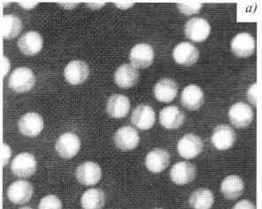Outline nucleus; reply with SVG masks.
I'll use <instances>...</instances> for the list:
<instances>
[{
  "mask_svg": "<svg viewBox=\"0 0 262 209\" xmlns=\"http://www.w3.org/2000/svg\"><path fill=\"white\" fill-rule=\"evenodd\" d=\"M36 75L27 67H20L14 69L8 79V87L13 92L24 93L30 92L36 85Z\"/></svg>",
  "mask_w": 262,
  "mask_h": 209,
  "instance_id": "obj_1",
  "label": "nucleus"
},
{
  "mask_svg": "<svg viewBox=\"0 0 262 209\" xmlns=\"http://www.w3.org/2000/svg\"><path fill=\"white\" fill-rule=\"evenodd\" d=\"M81 147L82 143L77 135L73 132H66L56 140L55 151L60 158L71 159L79 154Z\"/></svg>",
  "mask_w": 262,
  "mask_h": 209,
  "instance_id": "obj_2",
  "label": "nucleus"
},
{
  "mask_svg": "<svg viewBox=\"0 0 262 209\" xmlns=\"http://www.w3.org/2000/svg\"><path fill=\"white\" fill-rule=\"evenodd\" d=\"M37 161L33 154L20 153L13 158L11 163V171L17 177L29 178L36 173Z\"/></svg>",
  "mask_w": 262,
  "mask_h": 209,
  "instance_id": "obj_3",
  "label": "nucleus"
},
{
  "mask_svg": "<svg viewBox=\"0 0 262 209\" xmlns=\"http://www.w3.org/2000/svg\"><path fill=\"white\" fill-rule=\"evenodd\" d=\"M204 142L201 137L193 133H188L181 137L177 143V152L182 158L191 160L202 154Z\"/></svg>",
  "mask_w": 262,
  "mask_h": 209,
  "instance_id": "obj_4",
  "label": "nucleus"
},
{
  "mask_svg": "<svg viewBox=\"0 0 262 209\" xmlns=\"http://www.w3.org/2000/svg\"><path fill=\"white\" fill-rule=\"evenodd\" d=\"M229 118L234 127L244 129L252 123L254 113L250 104L245 102H236L229 108Z\"/></svg>",
  "mask_w": 262,
  "mask_h": 209,
  "instance_id": "obj_5",
  "label": "nucleus"
},
{
  "mask_svg": "<svg viewBox=\"0 0 262 209\" xmlns=\"http://www.w3.org/2000/svg\"><path fill=\"white\" fill-rule=\"evenodd\" d=\"M75 176L76 180L82 185H96L102 178L101 168L93 161H86L76 168Z\"/></svg>",
  "mask_w": 262,
  "mask_h": 209,
  "instance_id": "obj_6",
  "label": "nucleus"
},
{
  "mask_svg": "<svg viewBox=\"0 0 262 209\" xmlns=\"http://www.w3.org/2000/svg\"><path fill=\"white\" fill-rule=\"evenodd\" d=\"M211 32L209 23L204 18H192L187 22L184 26V33L187 38L192 42L202 43L207 39Z\"/></svg>",
  "mask_w": 262,
  "mask_h": 209,
  "instance_id": "obj_7",
  "label": "nucleus"
},
{
  "mask_svg": "<svg viewBox=\"0 0 262 209\" xmlns=\"http://www.w3.org/2000/svg\"><path fill=\"white\" fill-rule=\"evenodd\" d=\"M34 194L32 184L26 180L13 182L7 189V198L15 205H24L30 201Z\"/></svg>",
  "mask_w": 262,
  "mask_h": 209,
  "instance_id": "obj_8",
  "label": "nucleus"
},
{
  "mask_svg": "<svg viewBox=\"0 0 262 209\" xmlns=\"http://www.w3.org/2000/svg\"><path fill=\"white\" fill-rule=\"evenodd\" d=\"M236 135L232 128L226 124L218 125L211 136V143L219 151L230 149L236 142Z\"/></svg>",
  "mask_w": 262,
  "mask_h": 209,
  "instance_id": "obj_9",
  "label": "nucleus"
},
{
  "mask_svg": "<svg viewBox=\"0 0 262 209\" xmlns=\"http://www.w3.org/2000/svg\"><path fill=\"white\" fill-rule=\"evenodd\" d=\"M114 142L120 150H134L140 142V136L135 128L123 126L115 132L114 135Z\"/></svg>",
  "mask_w": 262,
  "mask_h": 209,
  "instance_id": "obj_10",
  "label": "nucleus"
},
{
  "mask_svg": "<svg viewBox=\"0 0 262 209\" xmlns=\"http://www.w3.org/2000/svg\"><path fill=\"white\" fill-rule=\"evenodd\" d=\"M230 49L233 54L238 58H248L255 52V39L249 33H239L233 37Z\"/></svg>",
  "mask_w": 262,
  "mask_h": 209,
  "instance_id": "obj_11",
  "label": "nucleus"
},
{
  "mask_svg": "<svg viewBox=\"0 0 262 209\" xmlns=\"http://www.w3.org/2000/svg\"><path fill=\"white\" fill-rule=\"evenodd\" d=\"M45 121L39 114L30 112L23 115L18 122V129L21 134L29 137H35L43 131Z\"/></svg>",
  "mask_w": 262,
  "mask_h": 209,
  "instance_id": "obj_12",
  "label": "nucleus"
},
{
  "mask_svg": "<svg viewBox=\"0 0 262 209\" xmlns=\"http://www.w3.org/2000/svg\"><path fill=\"white\" fill-rule=\"evenodd\" d=\"M154 51L151 46L140 43L131 49L129 52V60L131 65L137 69H146L154 63Z\"/></svg>",
  "mask_w": 262,
  "mask_h": 209,
  "instance_id": "obj_13",
  "label": "nucleus"
},
{
  "mask_svg": "<svg viewBox=\"0 0 262 209\" xmlns=\"http://www.w3.org/2000/svg\"><path fill=\"white\" fill-rule=\"evenodd\" d=\"M131 122L135 127L142 131H147L154 127L156 115L154 108L146 104H138L131 114Z\"/></svg>",
  "mask_w": 262,
  "mask_h": 209,
  "instance_id": "obj_14",
  "label": "nucleus"
},
{
  "mask_svg": "<svg viewBox=\"0 0 262 209\" xmlns=\"http://www.w3.org/2000/svg\"><path fill=\"white\" fill-rule=\"evenodd\" d=\"M89 75L90 67L85 61L80 59L70 61L64 69V77L69 85H82L88 79Z\"/></svg>",
  "mask_w": 262,
  "mask_h": 209,
  "instance_id": "obj_15",
  "label": "nucleus"
},
{
  "mask_svg": "<svg viewBox=\"0 0 262 209\" xmlns=\"http://www.w3.org/2000/svg\"><path fill=\"white\" fill-rule=\"evenodd\" d=\"M196 175L195 165L188 161H179L171 168L169 176L173 183L177 185H185L191 183Z\"/></svg>",
  "mask_w": 262,
  "mask_h": 209,
  "instance_id": "obj_16",
  "label": "nucleus"
},
{
  "mask_svg": "<svg viewBox=\"0 0 262 209\" xmlns=\"http://www.w3.org/2000/svg\"><path fill=\"white\" fill-rule=\"evenodd\" d=\"M170 161V154L163 148H155L150 151L145 157L146 169L154 174L164 171L169 166Z\"/></svg>",
  "mask_w": 262,
  "mask_h": 209,
  "instance_id": "obj_17",
  "label": "nucleus"
},
{
  "mask_svg": "<svg viewBox=\"0 0 262 209\" xmlns=\"http://www.w3.org/2000/svg\"><path fill=\"white\" fill-rule=\"evenodd\" d=\"M159 119L162 127L167 130H177L184 124L185 115L177 106H168L160 112Z\"/></svg>",
  "mask_w": 262,
  "mask_h": 209,
  "instance_id": "obj_18",
  "label": "nucleus"
},
{
  "mask_svg": "<svg viewBox=\"0 0 262 209\" xmlns=\"http://www.w3.org/2000/svg\"><path fill=\"white\" fill-rule=\"evenodd\" d=\"M18 47L25 55H36L43 49V37L37 31L24 33L18 40Z\"/></svg>",
  "mask_w": 262,
  "mask_h": 209,
  "instance_id": "obj_19",
  "label": "nucleus"
},
{
  "mask_svg": "<svg viewBox=\"0 0 262 209\" xmlns=\"http://www.w3.org/2000/svg\"><path fill=\"white\" fill-rule=\"evenodd\" d=\"M173 58L179 65L191 66L198 61L200 58V52L192 44L182 42L174 47Z\"/></svg>",
  "mask_w": 262,
  "mask_h": 209,
  "instance_id": "obj_20",
  "label": "nucleus"
},
{
  "mask_svg": "<svg viewBox=\"0 0 262 209\" xmlns=\"http://www.w3.org/2000/svg\"><path fill=\"white\" fill-rule=\"evenodd\" d=\"M115 82L119 87L123 89L132 88L138 85L139 81V72L134 66L125 63L118 67L115 70Z\"/></svg>",
  "mask_w": 262,
  "mask_h": 209,
  "instance_id": "obj_21",
  "label": "nucleus"
},
{
  "mask_svg": "<svg viewBox=\"0 0 262 209\" xmlns=\"http://www.w3.org/2000/svg\"><path fill=\"white\" fill-rule=\"evenodd\" d=\"M130 100L123 94L112 95L106 102V112L111 117L122 119L130 111Z\"/></svg>",
  "mask_w": 262,
  "mask_h": 209,
  "instance_id": "obj_22",
  "label": "nucleus"
},
{
  "mask_svg": "<svg viewBox=\"0 0 262 209\" xmlns=\"http://www.w3.org/2000/svg\"><path fill=\"white\" fill-rule=\"evenodd\" d=\"M154 97L158 101L169 103L174 100L178 93V85L173 79L164 77L154 86Z\"/></svg>",
  "mask_w": 262,
  "mask_h": 209,
  "instance_id": "obj_23",
  "label": "nucleus"
},
{
  "mask_svg": "<svg viewBox=\"0 0 262 209\" xmlns=\"http://www.w3.org/2000/svg\"><path fill=\"white\" fill-rule=\"evenodd\" d=\"M205 95L202 89L196 85H190L183 90L181 94V103L184 108L191 111L203 106Z\"/></svg>",
  "mask_w": 262,
  "mask_h": 209,
  "instance_id": "obj_24",
  "label": "nucleus"
},
{
  "mask_svg": "<svg viewBox=\"0 0 262 209\" xmlns=\"http://www.w3.org/2000/svg\"><path fill=\"white\" fill-rule=\"evenodd\" d=\"M245 191V183L237 175L225 177L221 183V192L224 198L229 200L238 199Z\"/></svg>",
  "mask_w": 262,
  "mask_h": 209,
  "instance_id": "obj_25",
  "label": "nucleus"
},
{
  "mask_svg": "<svg viewBox=\"0 0 262 209\" xmlns=\"http://www.w3.org/2000/svg\"><path fill=\"white\" fill-rule=\"evenodd\" d=\"M82 209H103L105 205V194L99 188H92L82 193L81 198Z\"/></svg>",
  "mask_w": 262,
  "mask_h": 209,
  "instance_id": "obj_26",
  "label": "nucleus"
},
{
  "mask_svg": "<svg viewBox=\"0 0 262 209\" xmlns=\"http://www.w3.org/2000/svg\"><path fill=\"white\" fill-rule=\"evenodd\" d=\"M23 22L13 14H6L1 20V32L5 39L15 38L23 30Z\"/></svg>",
  "mask_w": 262,
  "mask_h": 209,
  "instance_id": "obj_27",
  "label": "nucleus"
},
{
  "mask_svg": "<svg viewBox=\"0 0 262 209\" xmlns=\"http://www.w3.org/2000/svg\"><path fill=\"white\" fill-rule=\"evenodd\" d=\"M214 203L213 193L207 188H200L190 194L189 204L193 209H211Z\"/></svg>",
  "mask_w": 262,
  "mask_h": 209,
  "instance_id": "obj_28",
  "label": "nucleus"
},
{
  "mask_svg": "<svg viewBox=\"0 0 262 209\" xmlns=\"http://www.w3.org/2000/svg\"><path fill=\"white\" fill-rule=\"evenodd\" d=\"M38 209H63L62 203L56 195L50 194L41 199Z\"/></svg>",
  "mask_w": 262,
  "mask_h": 209,
  "instance_id": "obj_29",
  "label": "nucleus"
},
{
  "mask_svg": "<svg viewBox=\"0 0 262 209\" xmlns=\"http://www.w3.org/2000/svg\"><path fill=\"white\" fill-rule=\"evenodd\" d=\"M203 5L201 3H177V7L181 13L185 15H191L195 13H200V9L202 8Z\"/></svg>",
  "mask_w": 262,
  "mask_h": 209,
  "instance_id": "obj_30",
  "label": "nucleus"
},
{
  "mask_svg": "<svg viewBox=\"0 0 262 209\" xmlns=\"http://www.w3.org/2000/svg\"><path fill=\"white\" fill-rule=\"evenodd\" d=\"M232 209H256V206L253 202L248 199H242L235 204Z\"/></svg>",
  "mask_w": 262,
  "mask_h": 209,
  "instance_id": "obj_31",
  "label": "nucleus"
},
{
  "mask_svg": "<svg viewBox=\"0 0 262 209\" xmlns=\"http://www.w3.org/2000/svg\"><path fill=\"white\" fill-rule=\"evenodd\" d=\"M11 155H12V151L8 144L4 143L3 144V154H2V160H3V166H6L10 160Z\"/></svg>",
  "mask_w": 262,
  "mask_h": 209,
  "instance_id": "obj_32",
  "label": "nucleus"
},
{
  "mask_svg": "<svg viewBox=\"0 0 262 209\" xmlns=\"http://www.w3.org/2000/svg\"><path fill=\"white\" fill-rule=\"evenodd\" d=\"M256 93H257V91H256V83L254 85H252L249 89H248V91H247V98L249 99V101L252 103V104H254L256 106V103H257V100H256Z\"/></svg>",
  "mask_w": 262,
  "mask_h": 209,
  "instance_id": "obj_33",
  "label": "nucleus"
},
{
  "mask_svg": "<svg viewBox=\"0 0 262 209\" xmlns=\"http://www.w3.org/2000/svg\"><path fill=\"white\" fill-rule=\"evenodd\" d=\"M11 63L9 59L7 58V56H4L3 62H2V74H3L4 77L7 76L8 72L10 71Z\"/></svg>",
  "mask_w": 262,
  "mask_h": 209,
  "instance_id": "obj_34",
  "label": "nucleus"
},
{
  "mask_svg": "<svg viewBox=\"0 0 262 209\" xmlns=\"http://www.w3.org/2000/svg\"><path fill=\"white\" fill-rule=\"evenodd\" d=\"M19 4V6L20 7H23L24 9H27V10H29V9H32L34 7H36L37 6V2H28V1H21V2H18Z\"/></svg>",
  "mask_w": 262,
  "mask_h": 209,
  "instance_id": "obj_35",
  "label": "nucleus"
},
{
  "mask_svg": "<svg viewBox=\"0 0 262 209\" xmlns=\"http://www.w3.org/2000/svg\"><path fill=\"white\" fill-rule=\"evenodd\" d=\"M115 7H118L120 9H128L134 6L133 2H115Z\"/></svg>",
  "mask_w": 262,
  "mask_h": 209,
  "instance_id": "obj_36",
  "label": "nucleus"
},
{
  "mask_svg": "<svg viewBox=\"0 0 262 209\" xmlns=\"http://www.w3.org/2000/svg\"><path fill=\"white\" fill-rule=\"evenodd\" d=\"M87 4V7H91L92 9H98L105 5V2H89Z\"/></svg>",
  "mask_w": 262,
  "mask_h": 209,
  "instance_id": "obj_37",
  "label": "nucleus"
},
{
  "mask_svg": "<svg viewBox=\"0 0 262 209\" xmlns=\"http://www.w3.org/2000/svg\"><path fill=\"white\" fill-rule=\"evenodd\" d=\"M59 4H62L61 6H62L64 8H66V9H73V8H75V7L77 6L76 4H73V3H66V2H64V3H60Z\"/></svg>",
  "mask_w": 262,
  "mask_h": 209,
  "instance_id": "obj_38",
  "label": "nucleus"
},
{
  "mask_svg": "<svg viewBox=\"0 0 262 209\" xmlns=\"http://www.w3.org/2000/svg\"><path fill=\"white\" fill-rule=\"evenodd\" d=\"M19 209H34L33 207H31V206H21L20 208Z\"/></svg>",
  "mask_w": 262,
  "mask_h": 209,
  "instance_id": "obj_39",
  "label": "nucleus"
},
{
  "mask_svg": "<svg viewBox=\"0 0 262 209\" xmlns=\"http://www.w3.org/2000/svg\"><path fill=\"white\" fill-rule=\"evenodd\" d=\"M154 209H163V208H154Z\"/></svg>",
  "mask_w": 262,
  "mask_h": 209,
  "instance_id": "obj_40",
  "label": "nucleus"
}]
</instances>
